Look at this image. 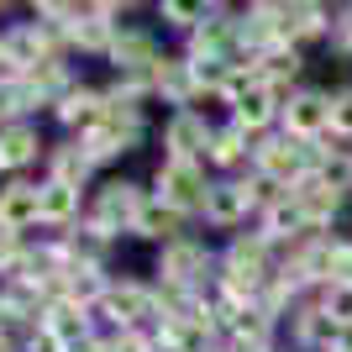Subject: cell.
<instances>
[{
  "label": "cell",
  "mask_w": 352,
  "mask_h": 352,
  "mask_svg": "<svg viewBox=\"0 0 352 352\" xmlns=\"http://www.w3.org/2000/svg\"><path fill=\"white\" fill-rule=\"evenodd\" d=\"M142 190L137 184H126V179H116V184H105L100 200L89 206V236H100V242H111L116 232H137V216H142Z\"/></svg>",
  "instance_id": "1"
},
{
  "label": "cell",
  "mask_w": 352,
  "mask_h": 352,
  "mask_svg": "<svg viewBox=\"0 0 352 352\" xmlns=\"http://www.w3.org/2000/svg\"><path fill=\"white\" fill-rule=\"evenodd\" d=\"M206 195H210V184H206V174H200V163H179V158H163L158 163V200L168 210H206Z\"/></svg>",
  "instance_id": "2"
},
{
  "label": "cell",
  "mask_w": 352,
  "mask_h": 352,
  "mask_svg": "<svg viewBox=\"0 0 352 352\" xmlns=\"http://www.w3.org/2000/svg\"><path fill=\"white\" fill-rule=\"evenodd\" d=\"M252 163H258V174H268L274 184L294 190V184L310 174V147L294 142V137H263V142L252 147Z\"/></svg>",
  "instance_id": "3"
},
{
  "label": "cell",
  "mask_w": 352,
  "mask_h": 352,
  "mask_svg": "<svg viewBox=\"0 0 352 352\" xmlns=\"http://www.w3.org/2000/svg\"><path fill=\"white\" fill-rule=\"evenodd\" d=\"M326 132H331V100L316 95V89L289 95V105H284V137H294V142H321Z\"/></svg>",
  "instance_id": "4"
},
{
  "label": "cell",
  "mask_w": 352,
  "mask_h": 352,
  "mask_svg": "<svg viewBox=\"0 0 352 352\" xmlns=\"http://www.w3.org/2000/svg\"><path fill=\"white\" fill-rule=\"evenodd\" d=\"M210 137H216V132H210L206 116L190 111V105L163 126V147H168V158H179V163H195L200 153H210Z\"/></svg>",
  "instance_id": "5"
},
{
  "label": "cell",
  "mask_w": 352,
  "mask_h": 352,
  "mask_svg": "<svg viewBox=\"0 0 352 352\" xmlns=\"http://www.w3.org/2000/svg\"><path fill=\"white\" fill-rule=\"evenodd\" d=\"M95 310H100V316H111V321H116L121 331H137V321L158 310V294L126 279V284H111V289H105V300H100Z\"/></svg>",
  "instance_id": "6"
},
{
  "label": "cell",
  "mask_w": 352,
  "mask_h": 352,
  "mask_svg": "<svg viewBox=\"0 0 352 352\" xmlns=\"http://www.w3.org/2000/svg\"><path fill=\"white\" fill-rule=\"evenodd\" d=\"M0 47H6L21 69H37V63H53V53H58V32L43 27V21H27V27H11V32H6Z\"/></svg>",
  "instance_id": "7"
},
{
  "label": "cell",
  "mask_w": 352,
  "mask_h": 352,
  "mask_svg": "<svg viewBox=\"0 0 352 352\" xmlns=\"http://www.w3.org/2000/svg\"><path fill=\"white\" fill-rule=\"evenodd\" d=\"M105 116H111V95H100V89H89V85H74L58 100V121L74 126V132H85V137L95 132Z\"/></svg>",
  "instance_id": "8"
},
{
  "label": "cell",
  "mask_w": 352,
  "mask_h": 352,
  "mask_svg": "<svg viewBox=\"0 0 352 352\" xmlns=\"http://www.w3.org/2000/svg\"><path fill=\"white\" fill-rule=\"evenodd\" d=\"M210 268V252L200 248V242H174V248H163V258H158V274L168 284H184V289H200V274Z\"/></svg>",
  "instance_id": "9"
},
{
  "label": "cell",
  "mask_w": 352,
  "mask_h": 352,
  "mask_svg": "<svg viewBox=\"0 0 352 352\" xmlns=\"http://www.w3.org/2000/svg\"><path fill=\"white\" fill-rule=\"evenodd\" d=\"M284 95H289V85H258V89H248L242 100L232 105V126H242V132H263L268 121H274V111L284 105Z\"/></svg>",
  "instance_id": "10"
},
{
  "label": "cell",
  "mask_w": 352,
  "mask_h": 352,
  "mask_svg": "<svg viewBox=\"0 0 352 352\" xmlns=\"http://www.w3.org/2000/svg\"><path fill=\"white\" fill-rule=\"evenodd\" d=\"M289 195L300 200V210H305V221H310V232H316V226H326V221L342 210V190H331L321 174H305Z\"/></svg>",
  "instance_id": "11"
},
{
  "label": "cell",
  "mask_w": 352,
  "mask_h": 352,
  "mask_svg": "<svg viewBox=\"0 0 352 352\" xmlns=\"http://www.w3.org/2000/svg\"><path fill=\"white\" fill-rule=\"evenodd\" d=\"M32 221H43V190L37 184H6L0 190V226L6 232H27Z\"/></svg>",
  "instance_id": "12"
},
{
  "label": "cell",
  "mask_w": 352,
  "mask_h": 352,
  "mask_svg": "<svg viewBox=\"0 0 352 352\" xmlns=\"http://www.w3.org/2000/svg\"><path fill=\"white\" fill-rule=\"evenodd\" d=\"M43 331H47V337H58L63 347H79V342H89V316H85V305H74V300L47 305Z\"/></svg>",
  "instance_id": "13"
},
{
  "label": "cell",
  "mask_w": 352,
  "mask_h": 352,
  "mask_svg": "<svg viewBox=\"0 0 352 352\" xmlns=\"http://www.w3.org/2000/svg\"><path fill=\"white\" fill-rule=\"evenodd\" d=\"M137 236H153V242H163V248H174V242H184V216L168 210L163 200H147L142 216H137Z\"/></svg>",
  "instance_id": "14"
},
{
  "label": "cell",
  "mask_w": 352,
  "mask_h": 352,
  "mask_svg": "<svg viewBox=\"0 0 352 352\" xmlns=\"http://www.w3.org/2000/svg\"><path fill=\"white\" fill-rule=\"evenodd\" d=\"M300 232H310V221H305V210H300V200L284 190L279 200L263 210V236L268 242H284V236H300Z\"/></svg>",
  "instance_id": "15"
},
{
  "label": "cell",
  "mask_w": 352,
  "mask_h": 352,
  "mask_svg": "<svg viewBox=\"0 0 352 352\" xmlns=\"http://www.w3.org/2000/svg\"><path fill=\"white\" fill-rule=\"evenodd\" d=\"M242 216H248L242 184H210V195H206V221L210 226H236Z\"/></svg>",
  "instance_id": "16"
},
{
  "label": "cell",
  "mask_w": 352,
  "mask_h": 352,
  "mask_svg": "<svg viewBox=\"0 0 352 352\" xmlns=\"http://www.w3.org/2000/svg\"><path fill=\"white\" fill-rule=\"evenodd\" d=\"M37 147H43V137H37V126H27V121H16V126L0 132V158H6V168L32 163V158H37Z\"/></svg>",
  "instance_id": "17"
},
{
  "label": "cell",
  "mask_w": 352,
  "mask_h": 352,
  "mask_svg": "<svg viewBox=\"0 0 352 352\" xmlns=\"http://www.w3.org/2000/svg\"><path fill=\"white\" fill-rule=\"evenodd\" d=\"M74 216H79V190L58 184V179H47V184H43V221H47V226H69Z\"/></svg>",
  "instance_id": "18"
},
{
  "label": "cell",
  "mask_w": 352,
  "mask_h": 352,
  "mask_svg": "<svg viewBox=\"0 0 352 352\" xmlns=\"http://www.w3.org/2000/svg\"><path fill=\"white\" fill-rule=\"evenodd\" d=\"M69 37H74L79 47H85V53H111V47H116V27H111V21H105V16L95 11V6L85 11V21H79V27H74Z\"/></svg>",
  "instance_id": "19"
},
{
  "label": "cell",
  "mask_w": 352,
  "mask_h": 352,
  "mask_svg": "<svg viewBox=\"0 0 352 352\" xmlns=\"http://www.w3.org/2000/svg\"><path fill=\"white\" fill-rule=\"evenodd\" d=\"M89 153L85 147H53V179L58 184H69V190H85V179H89Z\"/></svg>",
  "instance_id": "20"
},
{
  "label": "cell",
  "mask_w": 352,
  "mask_h": 352,
  "mask_svg": "<svg viewBox=\"0 0 352 352\" xmlns=\"http://www.w3.org/2000/svg\"><path fill=\"white\" fill-rule=\"evenodd\" d=\"M294 326H300V342H321L326 352L337 347V337H342V326L331 321V316H326L321 305H305L300 316H294Z\"/></svg>",
  "instance_id": "21"
},
{
  "label": "cell",
  "mask_w": 352,
  "mask_h": 352,
  "mask_svg": "<svg viewBox=\"0 0 352 352\" xmlns=\"http://www.w3.org/2000/svg\"><path fill=\"white\" fill-rule=\"evenodd\" d=\"M248 158V132L242 126H216V137H210V163H221V168H232V163Z\"/></svg>",
  "instance_id": "22"
},
{
  "label": "cell",
  "mask_w": 352,
  "mask_h": 352,
  "mask_svg": "<svg viewBox=\"0 0 352 352\" xmlns=\"http://www.w3.org/2000/svg\"><path fill=\"white\" fill-rule=\"evenodd\" d=\"M258 69H263L268 85H284V79L300 74V53H294V47H268L263 58H258Z\"/></svg>",
  "instance_id": "23"
},
{
  "label": "cell",
  "mask_w": 352,
  "mask_h": 352,
  "mask_svg": "<svg viewBox=\"0 0 352 352\" xmlns=\"http://www.w3.org/2000/svg\"><path fill=\"white\" fill-rule=\"evenodd\" d=\"M321 310L337 326H352V279L347 284H326V289H321Z\"/></svg>",
  "instance_id": "24"
},
{
  "label": "cell",
  "mask_w": 352,
  "mask_h": 352,
  "mask_svg": "<svg viewBox=\"0 0 352 352\" xmlns=\"http://www.w3.org/2000/svg\"><path fill=\"white\" fill-rule=\"evenodd\" d=\"M316 174H321L326 184H331V190H342V195L352 190V158H347V153H326Z\"/></svg>",
  "instance_id": "25"
},
{
  "label": "cell",
  "mask_w": 352,
  "mask_h": 352,
  "mask_svg": "<svg viewBox=\"0 0 352 352\" xmlns=\"http://www.w3.org/2000/svg\"><path fill=\"white\" fill-rule=\"evenodd\" d=\"M331 137H352V89L331 95Z\"/></svg>",
  "instance_id": "26"
},
{
  "label": "cell",
  "mask_w": 352,
  "mask_h": 352,
  "mask_svg": "<svg viewBox=\"0 0 352 352\" xmlns=\"http://www.w3.org/2000/svg\"><path fill=\"white\" fill-rule=\"evenodd\" d=\"M16 263H21V236L0 226V274H11Z\"/></svg>",
  "instance_id": "27"
},
{
  "label": "cell",
  "mask_w": 352,
  "mask_h": 352,
  "mask_svg": "<svg viewBox=\"0 0 352 352\" xmlns=\"http://www.w3.org/2000/svg\"><path fill=\"white\" fill-rule=\"evenodd\" d=\"M153 347H158V342L142 337V331H116V337H111V352H153Z\"/></svg>",
  "instance_id": "28"
},
{
  "label": "cell",
  "mask_w": 352,
  "mask_h": 352,
  "mask_svg": "<svg viewBox=\"0 0 352 352\" xmlns=\"http://www.w3.org/2000/svg\"><path fill=\"white\" fill-rule=\"evenodd\" d=\"M163 16H168L174 27H195V21L206 16V6H174V0H168V6H163Z\"/></svg>",
  "instance_id": "29"
},
{
  "label": "cell",
  "mask_w": 352,
  "mask_h": 352,
  "mask_svg": "<svg viewBox=\"0 0 352 352\" xmlns=\"http://www.w3.org/2000/svg\"><path fill=\"white\" fill-rule=\"evenodd\" d=\"M11 116H21V95H16V89H0V132H6V126H16Z\"/></svg>",
  "instance_id": "30"
},
{
  "label": "cell",
  "mask_w": 352,
  "mask_h": 352,
  "mask_svg": "<svg viewBox=\"0 0 352 352\" xmlns=\"http://www.w3.org/2000/svg\"><path fill=\"white\" fill-rule=\"evenodd\" d=\"M69 352H111V342H100V337H89V342H79V347H69Z\"/></svg>",
  "instance_id": "31"
},
{
  "label": "cell",
  "mask_w": 352,
  "mask_h": 352,
  "mask_svg": "<svg viewBox=\"0 0 352 352\" xmlns=\"http://www.w3.org/2000/svg\"><path fill=\"white\" fill-rule=\"evenodd\" d=\"M331 352H352V326H342V337H337V347Z\"/></svg>",
  "instance_id": "32"
},
{
  "label": "cell",
  "mask_w": 352,
  "mask_h": 352,
  "mask_svg": "<svg viewBox=\"0 0 352 352\" xmlns=\"http://www.w3.org/2000/svg\"><path fill=\"white\" fill-rule=\"evenodd\" d=\"M0 352H11V342H6V337H0Z\"/></svg>",
  "instance_id": "33"
},
{
  "label": "cell",
  "mask_w": 352,
  "mask_h": 352,
  "mask_svg": "<svg viewBox=\"0 0 352 352\" xmlns=\"http://www.w3.org/2000/svg\"><path fill=\"white\" fill-rule=\"evenodd\" d=\"M0 168H6V158H0Z\"/></svg>",
  "instance_id": "34"
}]
</instances>
